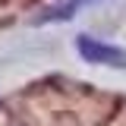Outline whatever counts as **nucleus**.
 I'll list each match as a JSON object with an SVG mask.
<instances>
[{"instance_id":"f257e3e1","label":"nucleus","mask_w":126,"mask_h":126,"mask_svg":"<svg viewBox=\"0 0 126 126\" xmlns=\"http://www.w3.org/2000/svg\"><path fill=\"white\" fill-rule=\"evenodd\" d=\"M76 50L82 54L85 63H101V66H113V69H126V50L123 47H113L101 38L92 35H79L76 38Z\"/></svg>"},{"instance_id":"f03ea898","label":"nucleus","mask_w":126,"mask_h":126,"mask_svg":"<svg viewBox=\"0 0 126 126\" xmlns=\"http://www.w3.org/2000/svg\"><path fill=\"white\" fill-rule=\"evenodd\" d=\"M88 3H98V0H66V3H60V6H47L44 13L38 16V22H63V19H73L76 10L88 6Z\"/></svg>"}]
</instances>
